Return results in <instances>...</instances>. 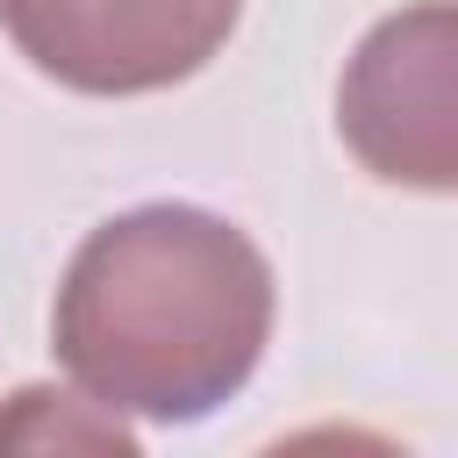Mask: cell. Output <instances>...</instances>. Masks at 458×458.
<instances>
[{
	"instance_id": "6da1fadb",
	"label": "cell",
	"mask_w": 458,
	"mask_h": 458,
	"mask_svg": "<svg viewBox=\"0 0 458 458\" xmlns=\"http://www.w3.org/2000/svg\"><path fill=\"white\" fill-rule=\"evenodd\" d=\"M265 250L186 200H150L100 222L57 286V365L114 415L200 422L258 372L272 344Z\"/></svg>"
},
{
	"instance_id": "7a4b0ae2",
	"label": "cell",
	"mask_w": 458,
	"mask_h": 458,
	"mask_svg": "<svg viewBox=\"0 0 458 458\" xmlns=\"http://www.w3.org/2000/svg\"><path fill=\"white\" fill-rule=\"evenodd\" d=\"M458 14L451 0H422L386 14L344 64L336 129L351 157L415 193L458 186Z\"/></svg>"
},
{
	"instance_id": "3957f363",
	"label": "cell",
	"mask_w": 458,
	"mask_h": 458,
	"mask_svg": "<svg viewBox=\"0 0 458 458\" xmlns=\"http://www.w3.org/2000/svg\"><path fill=\"white\" fill-rule=\"evenodd\" d=\"M243 0H0L14 50L93 100L165 93L193 79L229 36Z\"/></svg>"
},
{
	"instance_id": "277c9868",
	"label": "cell",
	"mask_w": 458,
	"mask_h": 458,
	"mask_svg": "<svg viewBox=\"0 0 458 458\" xmlns=\"http://www.w3.org/2000/svg\"><path fill=\"white\" fill-rule=\"evenodd\" d=\"M0 451H93V458H136V437L114 408L93 394H57V386H21L0 408Z\"/></svg>"
}]
</instances>
